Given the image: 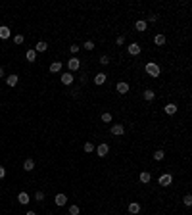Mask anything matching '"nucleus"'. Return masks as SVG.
I'll return each instance as SVG.
<instances>
[{"label":"nucleus","mask_w":192,"mask_h":215,"mask_svg":"<svg viewBox=\"0 0 192 215\" xmlns=\"http://www.w3.org/2000/svg\"><path fill=\"white\" fill-rule=\"evenodd\" d=\"M144 69H146V73L150 77H160V73H161V69H160V66L156 62H148Z\"/></svg>","instance_id":"nucleus-1"},{"label":"nucleus","mask_w":192,"mask_h":215,"mask_svg":"<svg viewBox=\"0 0 192 215\" xmlns=\"http://www.w3.org/2000/svg\"><path fill=\"white\" fill-rule=\"evenodd\" d=\"M67 67H69V73H71V71H77V69L81 67V60L73 56V58H71V60L67 62Z\"/></svg>","instance_id":"nucleus-2"},{"label":"nucleus","mask_w":192,"mask_h":215,"mask_svg":"<svg viewBox=\"0 0 192 215\" xmlns=\"http://www.w3.org/2000/svg\"><path fill=\"white\" fill-rule=\"evenodd\" d=\"M127 52H129L131 56H138L140 54V44H138V42H133V44L127 46Z\"/></svg>","instance_id":"nucleus-3"},{"label":"nucleus","mask_w":192,"mask_h":215,"mask_svg":"<svg viewBox=\"0 0 192 215\" xmlns=\"http://www.w3.org/2000/svg\"><path fill=\"white\" fill-rule=\"evenodd\" d=\"M125 133V127L121 123H115V125H111V134H115V137H121V134Z\"/></svg>","instance_id":"nucleus-4"},{"label":"nucleus","mask_w":192,"mask_h":215,"mask_svg":"<svg viewBox=\"0 0 192 215\" xmlns=\"http://www.w3.org/2000/svg\"><path fill=\"white\" fill-rule=\"evenodd\" d=\"M171 183H173V177L169 175V173H165V175L160 177V184H161V186H169Z\"/></svg>","instance_id":"nucleus-5"},{"label":"nucleus","mask_w":192,"mask_h":215,"mask_svg":"<svg viewBox=\"0 0 192 215\" xmlns=\"http://www.w3.org/2000/svg\"><path fill=\"white\" fill-rule=\"evenodd\" d=\"M17 202L23 204V206H27V204L31 202V198H29V194H27V192H19V194H17Z\"/></svg>","instance_id":"nucleus-6"},{"label":"nucleus","mask_w":192,"mask_h":215,"mask_svg":"<svg viewBox=\"0 0 192 215\" xmlns=\"http://www.w3.org/2000/svg\"><path fill=\"white\" fill-rule=\"evenodd\" d=\"M10 35H12V31H10V27H6V25H2V27H0V39H2V40H6V39H10Z\"/></svg>","instance_id":"nucleus-7"},{"label":"nucleus","mask_w":192,"mask_h":215,"mask_svg":"<svg viewBox=\"0 0 192 215\" xmlns=\"http://www.w3.org/2000/svg\"><path fill=\"white\" fill-rule=\"evenodd\" d=\"M115 89H117L119 94H127V92H129V85L121 81V83H117V85H115Z\"/></svg>","instance_id":"nucleus-8"},{"label":"nucleus","mask_w":192,"mask_h":215,"mask_svg":"<svg viewBox=\"0 0 192 215\" xmlns=\"http://www.w3.org/2000/svg\"><path fill=\"white\" fill-rule=\"evenodd\" d=\"M54 202H56V206H66L67 204V196L66 194H56Z\"/></svg>","instance_id":"nucleus-9"},{"label":"nucleus","mask_w":192,"mask_h":215,"mask_svg":"<svg viewBox=\"0 0 192 215\" xmlns=\"http://www.w3.org/2000/svg\"><path fill=\"white\" fill-rule=\"evenodd\" d=\"M17 81H19L17 75H8V77H6V85H8V87H16Z\"/></svg>","instance_id":"nucleus-10"},{"label":"nucleus","mask_w":192,"mask_h":215,"mask_svg":"<svg viewBox=\"0 0 192 215\" xmlns=\"http://www.w3.org/2000/svg\"><path fill=\"white\" fill-rule=\"evenodd\" d=\"M108 152H110V148H108V144H100V146H98V148H96V154H98V156H100V157H104V156H106V154H108Z\"/></svg>","instance_id":"nucleus-11"},{"label":"nucleus","mask_w":192,"mask_h":215,"mask_svg":"<svg viewBox=\"0 0 192 215\" xmlns=\"http://www.w3.org/2000/svg\"><path fill=\"white\" fill-rule=\"evenodd\" d=\"M106 79H108V75H106V73H96V75H94V83H96V85H104Z\"/></svg>","instance_id":"nucleus-12"},{"label":"nucleus","mask_w":192,"mask_h":215,"mask_svg":"<svg viewBox=\"0 0 192 215\" xmlns=\"http://www.w3.org/2000/svg\"><path fill=\"white\" fill-rule=\"evenodd\" d=\"M62 83L63 85H71V83H73V73H69V71H67V73H63L62 75Z\"/></svg>","instance_id":"nucleus-13"},{"label":"nucleus","mask_w":192,"mask_h":215,"mask_svg":"<svg viewBox=\"0 0 192 215\" xmlns=\"http://www.w3.org/2000/svg\"><path fill=\"white\" fill-rule=\"evenodd\" d=\"M23 169H25V171H33V169H35V161L31 160V157H27V160L23 161Z\"/></svg>","instance_id":"nucleus-14"},{"label":"nucleus","mask_w":192,"mask_h":215,"mask_svg":"<svg viewBox=\"0 0 192 215\" xmlns=\"http://www.w3.org/2000/svg\"><path fill=\"white\" fill-rule=\"evenodd\" d=\"M146 27H148V23L144 19H138L137 23H134V29H137V31H146Z\"/></svg>","instance_id":"nucleus-15"},{"label":"nucleus","mask_w":192,"mask_h":215,"mask_svg":"<svg viewBox=\"0 0 192 215\" xmlns=\"http://www.w3.org/2000/svg\"><path fill=\"white\" fill-rule=\"evenodd\" d=\"M138 179H140V183H144V184H146V183H150V181H152V175L148 173V171H142Z\"/></svg>","instance_id":"nucleus-16"},{"label":"nucleus","mask_w":192,"mask_h":215,"mask_svg":"<svg viewBox=\"0 0 192 215\" xmlns=\"http://www.w3.org/2000/svg\"><path fill=\"white\" fill-rule=\"evenodd\" d=\"M62 71V63L60 62H52L50 63V73H60Z\"/></svg>","instance_id":"nucleus-17"},{"label":"nucleus","mask_w":192,"mask_h":215,"mask_svg":"<svg viewBox=\"0 0 192 215\" xmlns=\"http://www.w3.org/2000/svg\"><path fill=\"white\" fill-rule=\"evenodd\" d=\"M46 48H48V44L44 40H40V42H37V46H35V52H46Z\"/></svg>","instance_id":"nucleus-18"},{"label":"nucleus","mask_w":192,"mask_h":215,"mask_svg":"<svg viewBox=\"0 0 192 215\" xmlns=\"http://www.w3.org/2000/svg\"><path fill=\"white\" fill-rule=\"evenodd\" d=\"M165 113H167V115H173V113H177V106H175V104H165Z\"/></svg>","instance_id":"nucleus-19"},{"label":"nucleus","mask_w":192,"mask_h":215,"mask_svg":"<svg viewBox=\"0 0 192 215\" xmlns=\"http://www.w3.org/2000/svg\"><path fill=\"white\" fill-rule=\"evenodd\" d=\"M154 42H156L158 46H163V44H165V35H156V37H154Z\"/></svg>","instance_id":"nucleus-20"},{"label":"nucleus","mask_w":192,"mask_h":215,"mask_svg":"<svg viewBox=\"0 0 192 215\" xmlns=\"http://www.w3.org/2000/svg\"><path fill=\"white\" fill-rule=\"evenodd\" d=\"M140 211V206L137 204V202H133V204H129V213H133V215H137Z\"/></svg>","instance_id":"nucleus-21"},{"label":"nucleus","mask_w":192,"mask_h":215,"mask_svg":"<svg viewBox=\"0 0 192 215\" xmlns=\"http://www.w3.org/2000/svg\"><path fill=\"white\" fill-rule=\"evenodd\" d=\"M25 58H27V62H35L37 60V52H35V50H27Z\"/></svg>","instance_id":"nucleus-22"},{"label":"nucleus","mask_w":192,"mask_h":215,"mask_svg":"<svg viewBox=\"0 0 192 215\" xmlns=\"http://www.w3.org/2000/svg\"><path fill=\"white\" fill-rule=\"evenodd\" d=\"M163 157H165V152H163V150H156L154 152V160H158V161H161Z\"/></svg>","instance_id":"nucleus-23"},{"label":"nucleus","mask_w":192,"mask_h":215,"mask_svg":"<svg viewBox=\"0 0 192 215\" xmlns=\"http://www.w3.org/2000/svg\"><path fill=\"white\" fill-rule=\"evenodd\" d=\"M144 100L152 102V100H154V92H152V90H144Z\"/></svg>","instance_id":"nucleus-24"},{"label":"nucleus","mask_w":192,"mask_h":215,"mask_svg":"<svg viewBox=\"0 0 192 215\" xmlns=\"http://www.w3.org/2000/svg\"><path fill=\"white\" fill-rule=\"evenodd\" d=\"M85 152H87V154L94 152V144H92V142H87V144H85Z\"/></svg>","instance_id":"nucleus-25"},{"label":"nucleus","mask_w":192,"mask_h":215,"mask_svg":"<svg viewBox=\"0 0 192 215\" xmlns=\"http://www.w3.org/2000/svg\"><path fill=\"white\" fill-rule=\"evenodd\" d=\"M83 48H85V50H94V42H92V40H87V42L83 44Z\"/></svg>","instance_id":"nucleus-26"},{"label":"nucleus","mask_w":192,"mask_h":215,"mask_svg":"<svg viewBox=\"0 0 192 215\" xmlns=\"http://www.w3.org/2000/svg\"><path fill=\"white\" fill-rule=\"evenodd\" d=\"M79 211H81V209H79L77 206H71V207H69V215H79Z\"/></svg>","instance_id":"nucleus-27"},{"label":"nucleus","mask_w":192,"mask_h":215,"mask_svg":"<svg viewBox=\"0 0 192 215\" xmlns=\"http://www.w3.org/2000/svg\"><path fill=\"white\" fill-rule=\"evenodd\" d=\"M100 63H102V66H108V63H110V56H100Z\"/></svg>","instance_id":"nucleus-28"},{"label":"nucleus","mask_w":192,"mask_h":215,"mask_svg":"<svg viewBox=\"0 0 192 215\" xmlns=\"http://www.w3.org/2000/svg\"><path fill=\"white\" fill-rule=\"evenodd\" d=\"M102 121H104V123H110V121H111V113H102Z\"/></svg>","instance_id":"nucleus-29"},{"label":"nucleus","mask_w":192,"mask_h":215,"mask_svg":"<svg viewBox=\"0 0 192 215\" xmlns=\"http://www.w3.org/2000/svg\"><path fill=\"white\" fill-rule=\"evenodd\" d=\"M183 202H184V206H192V196H190V194H186Z\"/></svg>","instance_id":"nucleus-30"},{"label":"nucleus","mask_w":192,"mask_h":215,"mask_svg":"<svg viewBox=\"0 0 192 215\" xmlns=\"http://www.w3.org/2000/svg\"><path fill=\"white\" fill-rule=\"evenodd\" d=\"M13 42H16V44H21V42H23V35H16V37H13Z\"/></svg>","instance_id":"nucleus-31"},{"label":"nucleus","mask_w":192,"mask_h":215,"mask_svg":"<svg viewBox=\"0 0 192 215\" xmlns=\"http://www.w3.org/2000/svg\"><path fill=\"white\" fill-rule=\"evenodd\" d=\"M79 48H81V46H77V44H71V46H69V52H71V54H77V52H79Z\"/></svg>","instance_id":"nucleus-32"},{"label":"nucleus","mask_w":192,"mask_h":215,"mask_svg":"<svg viewBox=\"0 0 192 215\" xmlns=\"http://www.w3.org/2000/svg\"><path fill=\"white\" fill-rule=\"evenodd\" d=\"M35 198H37L39 202H42V200H44V192H40V190H39L37 194H35Z\"/></svg>","instance_id":"nucleus-33"},{"label":"nucleus","mask_w":192,"mask_h":215,"mask_svg":"<svg viewBox=\"0 0 192 215\" xmlns=\"http://www.w3.org/2000/svg\"><path fill=\"white\" fill-rule=\"evenodd\" d=\"M123 42H125V37H121V35H119V37H117V40H115V44H117V46H121Z\"/></svg>","instance_id":"nucleus-34"},{"label":"nucleus","mask_w":192,"mask_h":215,"mask_svg":"<svg viewBox=\"0 0 192 215\" xmlns=\"http://www.w3.org/2000/svg\"><path fill=\"white\" fill-rule=\"evenodd\" d=\"M4 177H6V169L0 167V179H4Z\"/></svg>","instance_id":"nucleus-35"},{"label":"nucleus","mask_w":192,"mask_h":215,"mask_svg":"<svg viewBox=\"0 0 192 215\" xmlns=\"http://www.w3.org/2000/svg\"><path fill=\"white\" fill-rule=\"evenodd\" d=\"M0 79H4V69L0 67Z\"/></svg>","instance_id":"nucleus-36"},{"label":"nucleus","mask_w":192,"mask_h":215,"mask_svg":"<svg viewBox=\"0 0 192 215\" xmlns=\"http://www.w3.org/2000/svg\"><path fill=\"white\" fill-rule=\"evenodd\" d=\"M27 215H37V213H35V211H27Z\"/></svg>","instance_id":"nucleus-37"}]
</instances>
